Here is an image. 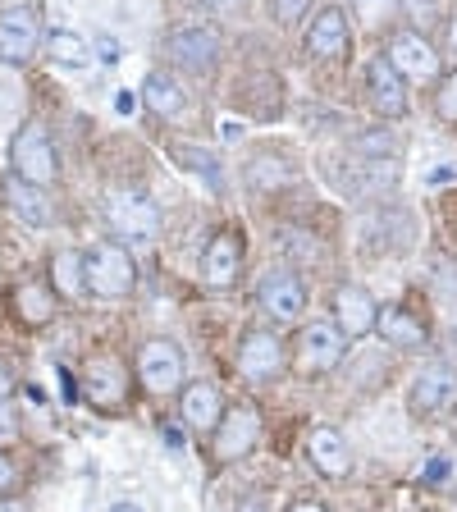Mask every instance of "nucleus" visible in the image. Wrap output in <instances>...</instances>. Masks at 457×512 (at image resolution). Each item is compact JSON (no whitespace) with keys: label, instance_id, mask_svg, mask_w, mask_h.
I'll list each match as a JSON object with an SVG mask.
<instances>
[{"label":"nucleus","instance_id":"obj_1","mask_svg":"<svg viewBox=\"0 0 457 512\" xmlns=\"http://www.w3.org/2000/svg\"><path fill=\"white\" fill-rule=\"evenodd\" d=\"M138 284V266L128 256L124 243H92V252H83V288L106 302H119L133 293Z\"/></svg>","mask_w":457,"mask_h":512},{"label":"nucleus","instance_id":"obj_2","mask_svg":"<svg viewBox=\"0 0 457 512\" xmlns=\"http://www.w3.org/2000/svg\"><path fill=\"white\" fill-rule=\"evenodd\" d=\"M106 220L128 252H133V247H151L160 234V211L142 192H115L106 202Z\"/></svg>","mask_w":457,"mask_h":512},{"label":"nucleus","instance_id":"obj_3","mask_svg":"<svg viewBox=\"0 0 457 512\" xmlns=\"http://www.w3.org/2000/svg\"><path fill=\"white\" fill-rule=\"evenodd\" d=\"M10 160L23 183H37V188H51L55 183V147H51V133H46L42 119H28V124L14 133Z\"/></svg>","mask_w":457,"mask_h":512},{"label":"nucleus","instance_id":"obj_4","mask_svg":"<svg viewBox=\"0 0 457 512\" xmlns=\"http://www.w3.org/2000/svg\"><path fill=\"white\" fill-rule=\"evenodd\" d=\"M138 375L147 384V394L165 398V394H179L183 389V375H188V362L174 339H147L138 352Z\"/></svg>","mask_w":457,"mask_h":512},{"label":"nucleus","instance_id":"obj_5","mask_svg":"<svg viewBox=\"0 0 457 512\" xmlns=\"http://www.w3.org/2000/svg\"><path fill=\"white\" fill-rule=\"evenodd\" d=\"M165 46H170V60L197 78L211 74L215 64H220V32L211 23H179Z\"/></svg>","mask_w":457,"mask_h":512},{"label":"nucleus","instance_id":"obj_6","mask_svg":"<svg viewBox=\"0 0 457 512\" xmlns=\"http://www.w3.org/2000/svg\"><path fill=\"white\" fill-rule=\"evenodd\" d=\"M343 348H348V339H343L339 325H330V320H311V325H302L298 334V371L302 375H325L339 366Z\"/></svg>","mask_w":457,"mask_h":512},{"label":"nucleus","instance_id":"obj_7","mask_svg":"<svg viewBox=\"0 0 457 512\" xmlns=\"http://www.w3.org/2000/svg\"><path fill=\"white\" fill-rule=\"evenodd\" d=\"M83 394H87V403H96V407H119L128 398L124 362H119V357H110V352L87 357V366H83Z\"/></svg>","mask_w":457,"mask_h":512},{"label":"nucleus","instance_id":"obj_8","mask_svg":"<svg viewBox=\"0 0 457 512\" xmlns=\"http://www.w3.org/2000/svg\"><path fill=\"white\" fill-rule=\"evenodd\" d=\"M261 439V416L252 407H229L220 416V426H215V458L220 462H238L247 458Z\"/></svg>","mask_w":457,"mask_h":512},{"label":"nucleus","instance_id":"obj_9","mask_svg":"<svg viewBox=\"0 0 457 512\" xmlns=\"http://www.w3.org/2000/svg\"><path fill=\"white\" fill-rule=\"evenodd\" d=\"M389 64L412 83H435L439 78V51L421 37V32H398L389 42Z\"/></svg>","mask_w":457,"mask_h":512},{"label":"nucleus","instance_id":"obj_10","mask_svg":"<svg viewBox=\"0 0 457 512\" xmlns=\"http://www.w3.org/2000/svg\"><path fill=\"white\" fill-rule=\"evenodd\" d=\"M256 302L275 320H298L302 307H307V293H302V279L293 275V270H270V275H261V284H256Z\"/></svg>","mask_w":457,"mask_h":512},{"label":"nucleus","instance_id":"obj_11","mask_svg":"<svg viewBox=\"0 0 457 512\" xmlns=\"http://www.w3.org/2000/svg\"><path fill=\"white\" fill-rule=\"evenodd\" d=\"M238 371L243 380L252 384H266L284 371V343L275 339L270 330H252L243 343H238Z\"/></svg>","mask_w":457,"mask_h":512},{"label":"nucleus","instance_id":"obj_12","mask_svg":"<svg viewBox=\"0 0 457 512\" xmlns=\"http://www.w3.org/2000/svg\"><path fill=\"white\" fill-rule=\"evenodd\" d=\"M37 14L23 10V5H10V10H0V60L5 64H23L32 60L37 51Z\"/></svg>","mask_w":457,"mask_h":512},{"label":"nucleus","instance_id":"obj_13","mask_svg":"<svg viewBox=\"0 0 457 512\" xmlns=\"http://www.w3.org/2000/svg\"><path fill=\"white\" fill-rule=\"evenodd\" d=\"M375 316H380V307H375V298L362 284H343L339 293H334V325L343 330V339H362V334H371Z\"/></svg>","mask_w":457,"mask_h":512},{"label":"nucleus","instance_id":"obj_14","mask_svg":"<svg viewBox=\"0 0 457 512\" xmlns=\"http://www.w3.org/2000/svg\"><path fill=\"white\" fill-rule=\"evenodd\" d=\"M366 92H371V106L380 110V119L407 115V78L398 74L389 60H371V69H366Z\"/></svg>","mask_w":457,"mask_h":512},{"label":"nucleus","instance_id":"obj_15","mask_svg":"<svg viewBox=\"0 0 457 512\" xmlns=\"http://www.w3.org/2000/svg\"><path fill=\"white\" fill-rule=\"evenodd\" d=\"M398 183V156H352L343 170V192H389Z\"/></svg>","mask_w":457,"mask_h":512},{"label":"nucleus","instance_id":"obj_16","mask_svg":"<svg viewBox=\"0 0 457 512\" xmlns=\"http://www.w3.org/2000/svg\"><path fill=\"white\" fill-rule=\"evenodd\" d=\"M179 412H183V426L197 430V435H211L215 426H220V416H224V398L215 384H183V394H179Z\"/></svg>","mask_w":457,"mask_h":512},{"label":"nucleus","instance_id":"obj_17","mask_svg":"<svg viewBox=\"0 0 457 512\" xmlns=\"http://www.w3.org/2000/svg\"><path fill=\"white\" fill-rule=\"evenodd\" d=\"M448 403H457V371L453 366H430L416 375L412 384V412L416 416H435Z\"/></svg>","mask_w":457,"mask_h":512},{"label":"nucleus","instance_id":"obj_18","mask_svg":"<svg viewBox=\"0 0 457 512\" xmlns=\"http://www.w3.org/2000/svg\"><path fill=\"white\" fill-rule=\"evenodd\" d=\"M307 55L311 60H343L348 55V14L343 10H320L307 32Z\"/></svg>","mask_w":457,"mask_h":512},{"label":"nucleus","instance_id":"obj_19","mask_svg":"<svg viewBox=\"0 0 457 512\" xmlns=\"http://www.w3.org/2000/svg\"><path fill=\"white\" fill-rule=\"evenodd\" d=\"M307 453L325 476H348V467H352V448L343 439V430H334V426H311Z\"/></svg>","mask_w":457,"mask_h":512},{"label":"nucleus","instance_id":"obj_20","mask_svg":"<svg viewBox=\"0 0 457 512\" xmlns=\"http://www.w3.org/2000/svg\"><path fill=\"white\" fill-rule=\"evenodd\" d=\"M14 316H19L23 330H46V325L55 320V288L37 284V279L19 284L14 288Z\"/></svg>","mask_w":457,"mask_h":512},{"label":"nucleus","instance_id":"obj_21","mask_svg":"<svg viewBox=\"0 0 457 512\" xmlns=\"http://www.w3.org/2000/svg\"><path fill=\"white\" fill-rule=\"evenodd\" d=\"M238 266H243V238H238L234 229H220L202 261L206 279H211V284H229V279H238Z\"/></svg>","mask_w":457,"mask_h":512},{"label":"nucleus","instance_id":"obj_22","mask_svg":"<svg viewBox=\"0 0 457 512\" xmlns=\"http://www.w3.org/2000/svg\"><path fill=\"white\" fill-rule=\"evenodd\" d=\"M375 330H380L384 339L394 343V348H421V343L430 339L426 320L416 316V311H407V307H389V311H380V316H375Z\"/></svg>","mask_w":457,"mask_h":512},{"label":"nucleus","instance_id":"obj_23","mask_svg":"<svg viewBox=\"0 0 457 512\" xmlns=\"http://www.w3.org/2000/svg\"><path fill=\"white\" fill-rule=\"evenodd\" d=\"M142 101H147V110H156L160 119H179L183 110H188V96H183V87L174 83L170 74H147Z\"/></svg>","mask_w":457,"mask_h":512},{"label":"nucleus","instance_id":"obj_24","mask_svg":"<svg viewBox=\"0 0 457 512\" xmlns=\"http://www.w3.org/2000/svg\"><path fill=\"white\" fill-rule=\"evenodd\" d=\"M10 206H14V215H19V220L32 224V229H42V224L55 220L51 197H46V188H37V183L14 179V183H10Z\"/></svg>","mask_w":457,"mask_h":512},{"label":"nucleus","instance_id":"obj_25","mask_svg":"<svg viewBox=\"0 0 457 512\" xmlns=\"http://www.w3.org/2000/svg\"><path fill=\"white\" fill-rule=\"evenodd\" d=\"M46 42H51V60H55V64H64V69H92L96 51H92V42H87L83 32L55 28Z\"/></svg>","mask_w":457,"mask_h":512},{"label":"nucleus","instance_id":"obj_26","mask_svg":"<svg viewBox=\"0 0 457 512\" xmlns=\"http://www.w3.org/2000/svg\"><path fill=\"white\" fill-rule=\"evenodd\" d=\"M51 288L60 298H83V252H55L51 256Z\"/></svg>","mask_w":457,"mask_h":512},{"label":"nucleus","instance_id":"obj_27","mask_svg":"<svg viewBox=\"0 0 457 512\" xmlns=\"http://www.w3.org/2000/svg\"><path fill=\"white\" fill-rule=\"evenodd\" d=\"M174 156H179L192 174H206L211 192H220V188H224V174H220V165H215V156H211V151H202L197 142H174Z\"/></svg>","mask_w":457,"mask_h":512},{"label":"nucleus","instance_id":"obj_28","mask_svg":"<svg viewBox=\"0 0 457 512\" xmlns=\"http://www.w3.org/2000/svg\"><path fill=\"white\" fill-rule=\"evenodd\" d=\"M352 156H398V142H394V133L371 128V133H357V138H352Z\"/></svg>","mask_w":457,"mask_h":512},{"label":"nucleus","instance_id":"obj_29","mask_svg":"<svg viewBox=\"0 0 457 512\" xmlns=\"http://www.w3.org/2000/svg\"><path fill=\"white\" fill-rule=\"evenodd\" d=\"M247 179L256 183V188H279V183L288 179V165L275 156H256L252 160V170H247Z\"/></svg>","mask_w":457,"mask_h":512},{"label":"nucleus","instance_id":"obj_30","mask_svg":"<svg viewBox=\"0 0 457 512\" xmlns=\"http://www.w3.org/2000/svg\"><path fill=\"white\" fill-rule=\"evenodd\" d=\"M352 14L366 23V28H380L384 19H394L398 14V0H348Z\"/></svg>","mask_w":457,"mask_h":512},{"label":"nucleus","instance_id":"obj_31","mask_svg":"<svg viewBox=\"0 0 457 512\" xmlns=\"http://www.w3.org/2000/svg\"><path fill=\"white\" fill-rule=\"evenodd\" d=\"M430 284H435V293H444V298H457V261L430 256Z\"/></svg>","mask_w":457,"mask_h":512},{"label":"nucleus","instance_id":"obj_32","mask_svg":"<svg viewBox=\"0 0 457 512\" xmlns=\"http://www.w3.org/2000/svg\"><path fill=\"white\" fill-rule=\"evenodd\" d=\"M435 110L448 119V124H457V69L439 83V96H435Z\"/></svg>","mask_w":457,"mask_h":512},{"label":"nucleus","instance_id":"obj_33","mask_svg":"<svg viewBox=\"0 0 457 512\" xmlns=\"http://www.w3.org/2000/svg\"><path fill=\"white\" fill-rule=\"evenodd\" d=\"M311 10V0H270V14H275V23H298L302 14Z\"/></svg>","mask_w":457,"mask_h":512},{"label":"nucleus","instance_id":"obj_34","mask_svg":"<svg viewBox=\"0 0 457 512\" xmlns=\"http://www.w3.org/2000/svg\"><path fill=\"white\" fill-rule=\"evenodd\" d=\"M398 10L412 14L416 28H426V23H435V0H398Z\"/></svg>","mask_w":457,"mask_h":512},{"label":"nucleus","instance_id":"obj_35","mask_svg":"<svg viewBox=\"0 0 457 512\" xmlns=\"http://www.w3.org/2000/svg\"><path fill=\"white\" fill-rule=\"evenodd\" d=\"M448 471H453V458H430L421 476H426V485H444V480H448Z\"/></svg>","mask_w":457,"mask_h":512},{"label":"nucleus","instance_id":"obj_36","mask_svg":"<svg viewBox=\"0 0 457 512\" xmlns=\"http://www.w3.org/2000/svg\"><path fill=\"white\" fill-rule=\"evenodd\" d=\"M14 435H19V421H14L10 403L0 398V444H14Z\"/></svg>","mask_w":457,"mask_h":512},{"label":"nucleus","instance_id":"obj_37","mask_svg":"<svg viewBox=\"0 0 457 512\" xmlns=\"http://www.w3.org/2000/svg\"><path fill=\"white\" fill-rule=\"evenodd\" d=\"M197 5H202L206 14H238V5H243V0H197Z\"/></svg>","mask_w":457,"mask_h":512},{"label":"nucleus","instance_id":"obj_38","mask_svg":"<svg viewBox=\"0 0 457 512\" xmlns=\"http://www.w3.org/2000/svg\"><path fill=\"white\" fill-rule=\"evenodd\" d=\"M444 179H457V170H453V165H444V170H430V174H426V183H430V188H444Z\"/></svg>","mask_w":457,"mask_h":512},{"label":"nucleus","instance_id":"obj_39","mask_svg":"<svg viewBox=\"0 0 457 512\" xmlns=\"http://www.w3.org/2000/svg\"><path fill=\"white\" fill-rule=\"evenodd\" d=\"M10 485H14V467H10V458L0 453V494L10 490Z\"/></svg>","mask_w":457,"mask_h":512},{"label":"nucleus","instance_id":"obj_40","mask_svg":"<svg viewBox=\"0 0 457 512\" xmlns=\"http://www.w3.org/2000/svg\"><path fill=\"white\" fill-rule=\"evenodd\" d=\"M115 106H119V115H133V110H138V96H133V92H119Z\"/></svg>","mask_w":457,"mask_h":512},{"label":"nucleus","instance_id":"obj_41","mask_svg":"<svg viewBox=\"0 0 457 512\" xmlns=\"http://www.w3.org/2000/svg\"><path fill=\"white\" fill-rule=\"evenodd\" d=\"M14 394V375H10V366L0 362V398H10Z\"/></svg>","mask_w":457,"mask_h":512},{"label":"nucleus","instance_id":"obj_42","mask_svg":"<svg viewBox=\"0 0 457 512\" xmlns=\"http://www.w3.org/2000/svg\"><path fill=\"white\" fill-rule=\"evenodd\" d=\"M5 110H14V92H10V87H0V119H5Z\"/></svg>","mask_w":457,"mask_h":512},{"label":"nucleus","instance_id":"obj_43","mask_svg":"<svg viewBox=\"0 0 457 512\" xmlns=\"http://www.w3.org/2000/svg\"><path fill=\"white\" fill-rule=\"evenodd\" d=\"M288 512H325V508H320V503H311V499H298V503H293V508H288Z\"/></svg>","mask_w":457,"mask_h":512},{"label":"nucleus","instance_id":"obj_44","mask_svg":"<svg viewBox=\"0 0 457 512\" xmlns=\"http://www.w3.org/2000/svg\"><path fill=\"white\" fill-rule=\"evenodd\" d=\"M160 439H165V444H170V448H179V444H183V439H179V430H174V426H165V430H160Z\"/></svg>","mask_w":457,"mask_h":512},{"label":"nucleus","instance_id":"obj_45","mask_svg":"<svg viewBox=\"0 0 457 512\" xmlns=\"http://www.w3.org/2000/svg\"><path fill=\"white\" fill-rule=\"evenodd\" d=\"M0 512H23L19 499H0Z\"/></svg>","mask_w":457,"mask_h":512},{"label":"nucleus","instance_id":"obj_46","mask_svg":"<svg viewBox=\"0 0 457 512\" xmlns=\"http://www.w3.org/2000/svg\"><path fill=\"white\" fill-rule=\"evenodd\" d=\"M110 512H142V508H138V503H128V499H119V503H115V508H110Z\"/></svg>","mask_w":457,"mask_h":512},{"label":"nucleus","instance_id":"obj_47","mask_svg":"<svg viewBox=\"0 0 457 512\" xmlns=\"http://www.w3.org/2000/svg\"><path fill=\"white\" fill-rule=\"evenodd\" d=\"M243 512H261V499H252V503H247V508Z\"/></svg>","mask_w":457,"mask_h":512},{"label":"nucleus","instance_id":"obj_48","mask_svg":"<svg viewBox=\"0 0 457 512\" xmlns=\"http://www.w3.org/2000/svg\"><path fill=\"white\" fill-rule=\"evenodd\" d=\"M453 51H457V19H453Z\"/></svg>","mask_w":457,"mask_h":512}]
</instances>
